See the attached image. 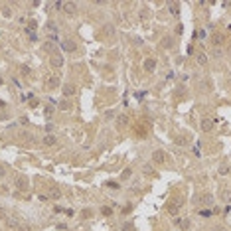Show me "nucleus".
<instances>
[{
    "label": "nucleus",
    "mask_w": 231,
    "mask_h": 231,
    "mask_svg": "<svg viewBox=\"0 0 231 231\" xmlns=\"http://www.w3.org/2000/svg\"><path fill=\"white\" fill-rule=\"evenodd\" d=\"M198 204H200V205H211L213 204V195L211 194H201V195H198Z\"/></svg>",
    "instance_id": "1"
},
{
    "label": "nucleus",
    "mask_w": 231,
    "mask_h": 231,
    "mask_svg": "<svg viewBox=\"0 0 231 231\" xmlns=\"http://www.w3.org/2000/svg\"><path fill=\"white\" fill-rule=\"evenodd\" d=\"M77 10V4H73V2H63V12L67 14V16H73Z\"/></svg>",
    "instance_id": "2"
},
{
    "label": "nucleus",
    "mask_w": 231,
    "mask_h": 231,
    "mask_svg": "<svg viewBox=\"0 0 231 231\" xmlns=\"http://www.w3.org/2000/svg\"><path fill=\"white\" fill-rule=\"evenodd\" d=\"M152 160H154L156 164H162V162L166 160V152L164 150H156L154 154H152Z\"/></svg>",
    "instance_id": "3"
},
{
    "label": "nucleus",
    "mask_w": 231,
    "mask_h": 231,
    "mask_svg": "<svg viewBox=\"0 0 231 231\" xmlns=\"http://www.w3.org/2000/svg\"><path fill=\"white\" fill-rule=\"evenodd\" d=\"M154 67H156V59H152V57L144 59V69L146 71H154Z\"/></svg>",
    "instance_id": "4"
},
{
    "label": "nucleus",
    "mask_w": 231,
    "mask_h": 231,
    "mask_svg": "<svg viewBox=\"0 0 231 231\" xmlns=\"http://www.w3.org/2000/svg\"><path fill=\"white\" fill-rule=\"evenodd\" d=\"M211 126H213V120H211V119H204V120H201V130L209 132V130H211Z\"/></svg>",
    "instance_id": "5"
},
{
    "label": "nucleus",
    "mask_w": 231,
    "mask_h": 231,
    "mask_svg": "<svg viewBox=\"0 0 231 231\" xmlns=\"http://www.w3.org/2000/svg\"><path fill=\"white\" fill-rule=\"evenodd\" d=\"M14 184H16V188H18V190H26V186H28V182L24 180V178H20V176H18L16 180H14Z\"/></svg>",
    "instance_id": "6"
},
{
    "label": "nucleus",
    "mask_w": 231,
    "mask_h": 231,
    "mask_svg": "<svg viewBox=\"0 0 231 231\" xmlns=\"http://www.w3.org/2000/svg\"><path fill=\"white\" fill-rule=\"evenodd\" d=\"M42 140H44L45 146H51V144H55V136H53V134H45Z\"/></svg>",
    "instance_id": "7"
},
{
    "label": "nucleus",
    "mask_w": 231,
    "mask_h": 231,
    "mask_svg": "<svg viewBox=\"0 0 231 231\" xmlns=\"http://www.w3.org/2000/svg\"><path fill=\"white\" fill-rule=\"evenodd\" d=\"M211 42H213V45H221L223 44V36L221 34H213L211 36Z\"/></svg>",
    "instance_id": "8"
},
{
    "label": "nucleus",
    "mask_w": 231,
    "mask_h": 231,
    "mask_svg": "<svg viewBox=\"0 0 231 231\" xmlns=\"http://www.w3.org/2000/svg\"><path fill=\"white\" fill-rule=\"evenodd\" d=\"M57 85H59V77L49 75V79H48V87H57Z\"/></svg>",
    "instance_id": "9"
},
{
    "label": "nucleus",
    "mask_w": 231,
    "mask_h": 231,
    "mask_svg": "<svg viewBox=\"0 0 231 231\" xmlns=\"http://www.w3.org/2000/svg\"><path fill=\"white\" fill-rule=\"evenodd\" d=\"M73 93H75V87H73V85H65V87H63V95H65V97H71Z\"/></svg>",
    "instance_id": "10"
},
{
    "label": "nucleus",
    "mask_w": 231,
    "mask_h": 231,
    "mask_svg": "<svg viewBox=\"0 0 231 231\" xmlns=\"http://www.w3.org/2000/svg\"><path fill=\"white\" fill-rule=\"evenodd\" d=\"M117 123H119L120 126H124V124H129V117L126 115H119L117 117Z\"/></svg>",
    "instance_id": "11"
},
{
    "label": "nucleus",
    "mask_w": 231,
    "mask_h": 231,
    "mask_svg": "<svg viewBox=\"0 0 231 231\" xmlns=\"http://www.w3.org/2000/svg\"><path fill=\"white\" fill-rule=\"evenodd\" d=\"M195 57H198V61H200L201 65H205V63H207V55H205L204 51H200V53H198V55H195Z\"/></svg>",
    "instance_id": "12"
},
{
    "label": "nucleus",
    "mask_w": 231,
    "mask_h": 231,
    "mask_svg": "<svg viewBox=\"0 0 231 231\" xmlns=\"http://www.w3.org/2000/svg\"><path fill=\"white\" fill-rule=\"evenodd\" d=\"M6 223H8L10 227H18V221H16L14 217H10V215H8V219H6Z\"/></svg>",
    "instance_id": "13"
},
{
    "label": "nucleus",
    "mask_w": 231,
    "mask_h": 231,
    "mask_svg": "<svg viewBox=\"0 0 231 231\" xmlns=\"http://www.w3.org/2000/svg\"><path fill=\"white\" fill-rule=\"evenodd\" d=\"M51 63H53V65H57V67H59V65L63 63V59H61V57H53V59H51Z\"/></svg>",
    "instance_id": "14"
},
{
    "label": "nucleus",
    "mask_w": 231,
    "mask_h": 231,
    "mask_svg": "<svg viewBox=\"0 0 231 231\" xmlns=\"http://www.w3.org/2000/svg\"><path fill=\"white\" fill-rule=\"evenodd\" d=\"M63 49H67V51H71V49H73V44H71V42H65V44H63Z\"/></svg>",
    "instance_id": "15"
},
{
    "label": "nucleus",
    "mask_w": 231,
    "mask_h": 231,
    "mask_svg": "<svg viewBox=\"0 0 231 231\" xmlns=\"http://www.w3.org/2000/svg\"><path fill=\"white\" fill-rule=\"evenodd\" d=\"M227 172H229V166H227V164H223L221 168H219V174H227Z\"/></svg>",
    "instance_id": "16"
},
{
    "label": "nucleus",
    "mask_w": 231,
    "mask_h": 231,
    "mask_svg": "<svg viewBox=\"0 0 231 231\" xmlns=\"http://www.w3.org/2000/svg\"><path fill=\"white\" fill-rule=\"evenodd\" d=\"M170 10L174 12V16H178V4H170Z\"/></svg>",
    "instance_id": "17"
},
{
    "label": "nucleus",
    "mask_w": 231,
    "mask_h": 231,
    "mask_svg": "<svg viewBox=\"0 0 231 231\" xmlns=\"http://www.w3.org/2000/svg\"><path fill=\"white\" fill-rule=\"evenodd\" d=\"M49 194H51V198H59V190H55V188H53Z\"/></svg>",
    "instance_id": "18"
},
{
    "label": "nucleus",
    "mask_w": 231,
    "mask_h": 231,
    "mask_svg": "<svg viewBox=\"0 0 231 231\" xmlns=\"http://www.w3.org/2000/svg\"><path fill=\"white\" fill-rule=\"evenodd\" d=\"M229 195H231V192H221V198H223V200H229Z\"/></svg>",
    "instance_id": "19"
},
{
    "label": "nucleus",
    "mask_w": 231,
    "mask_h": 231,
    "mask_svg": "<svg viewBox=\"0 0 231 231\" xmlns=\"http://www.w3.org/2000/svg\"><path fill=\"white\" fill-rule=\"evenodd\" d=\"M168 211H170V213H176V211H178V204H176V205H170Z\"/></svg>",
    "instance_id": "20"
},
{
    "label": "nucleus",
    "mask_w": 231,
    "mask_h": 231,
    "mask_svg": "<svg viewBox=\"0 0 231 231\" xmlns=\"http://www.w3.org/2000/svg\"><path fill=\"white\" fill-rule=\"evenodd\" d=\"M130 229H132V225H130V223H124V225H123V231H130Z\"/></svg>",
    "instance_id": "21"
},
{
    "label": "nucleus",
    "mask_w": 231,
    "mask_h": 231,
    "mask_svg": "<svg viewBox=\"0 0 231 231\" xmlns=\"http://www.w3.org/2000/svg\"><path fill=\"white\" fill-rule=\"evenodd\" d=\"M0 217H2V219H8V215H6V211L2 207H0Z\"/></svg>",
    "instance_id": "22"
},
{
    "label": "nucleus",
    "mask_w": 231,
    "mask_h": 231,
    "mask_svg": "<svg viewBox=\"0 0 231 231\" xmlns=\"http://www.w3.org/2000/svg\"><path fill=\"white\" fill-rule=\"evenodd\" d=\"M130 172H132V170L126 168V170H124V174H123V178H129V176H130Z\"/></svg>",
    "instance_id": "23"
},
{
    "label": "nucleus",
    "mask_w": 231,
    "mask_h": 231,
    "mask_svg": "<svg viewBox=\"0 0 231 231\" xmlns=\"http://www.w3.org/2000/svg\"><path fill=\"white\" fill-rule=\"evenodd\" d=\"M107 186H109V188H113V190H117V188H119V184H115V182H109Z\"/></svg>",
    "instance_id": "24"
},
{
    "label": "nucleus",
    "mask_w": 231,
    "mask_h": 231,
    "mask_svg": "<svg viewBox=\"0 0 231 231\" xmlns=\"http://www.w3.org/2000/svg\"><path fill=\"white\" fill-rule=\"evenodd\" d=\"M0 176H4V170H2V168H0Z\"/></svg>",
    "instance_id": "25"
}]
</instances>
